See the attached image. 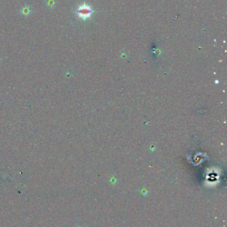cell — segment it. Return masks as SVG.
<instances>
[{
    "instance_id": "6da1fadb",
    "label": "cell",
    "mask_w": 227,
    "mask_h": 227,
    "mask_svg": "<svg viewBox=\"0 0 227 227\" xmlns=\"http://www.w3.org/2000/svg\"><path fill=\"white\" fill-rule=\"evenodd\" d=\"M93 13V10H92L91 7L86 4L81 5V6L79 7L77 10L78 16L83 20L89 18L91 16Z\"/></svg>"
}]
</instances>
